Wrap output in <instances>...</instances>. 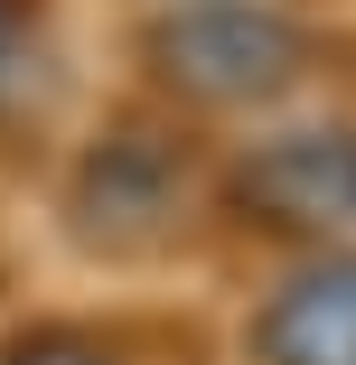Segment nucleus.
Wrapping results in <instances>:
<instances>
[{"label": "nucleus", "instance_id": "nucleus-4", "mask_svg": "<svg viewBox=\"0 0 356 365\" xmlns=\"http://www.w3.org/2000/svg\"><path fill=\"white\" fill-rule=\"evenodd\" d=\"M0 365H113L103 346H85V337H19Z\"/></svg>", "mask_w": 356, "mask_h": 365}, {"label": "nucleus", "instance_id": "nucleus-3", "mask_svg": "<svg viewBox=\"0 0 356 365\" xmlns=\"http://www.w3.org/2000/svg\"><path fill=\"white\" fill-rule=\"evenodd\" d=\"M272 365H356V272H310L263 319Z\"/></svg>", "mask_w": 356, "mask_h": 365}, {"label": "nucleus", "instance_id": "nucleus-1", "mask_svg": "<svg viewBox=\"0 0 356 365\" xmlns=\"http://www.w3.org/2000/svg\"><path fill=\"white\" fill-rule=\"evenodd\" d=\"M160 66H169L188 94L235 103V94L281 85V66H291V29L235 10V0H206V10H178V19L160 29Z\"/></svg>", "mask_w": 356, "mask_h": 365}, {"label": "nucleus", "instance_id": "nucleus-5", "mask_svg": "<svg viewBox=\"0 0 356 365\" xmlns=\"http://www.w3.org/2000/svg\"><path fill=\"white\" fill-rule=\"evenodd\" d=\"M10 29H19V0H0V56H10Z\"/></svg>", "mask_w": 356, "mask_h": 365}, {"label": "nucleus", "instance_id": "nucleus-2", "mask_svg": "<svg viewBox=\"0 0 356 365\" xmlns=\"http://www.w3.org/2000/svg\"><path fill=\"white\" fill-rule=\"evenodd\" d=\"M244 206L263 225H300V235H328L356 215V140L337 131H310V140H281L244 169Z\"/></svg>", "mask_w": 356, "mask_h": 365}]
</instances>
